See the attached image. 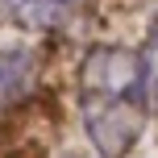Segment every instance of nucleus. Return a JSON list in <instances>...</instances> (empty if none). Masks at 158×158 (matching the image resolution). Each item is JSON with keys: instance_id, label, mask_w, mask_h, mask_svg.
<instances>
[{"instance_id": "1", "label": "nucleus", "mask_w": 158, "mask_h": 158, "mask_svg": "<svg viewBox=\"0 0 158 158\" xmlns=\"http://www.w3.org/2000/svg\"><path fill=\"white\" fill-rule=\"evenodd\" d=\"M146 87L137 50L92 46L79 63V121L100 158H125L146 133Z\"/></svg>"}, {"instance_id": "2", "label": "nucleus", "mask_w": 158, "mask_h": 158, "mask_svg": "<svg viewBox=\"0 0 158 158\" xmlns=\"http://www.w3.org/2000/svg\"><path fill=\"white\" fill-rule=\"evenodd\" d=\"M87 0H0V13L33 33H58L83 13Z\"/></svg>"}, {"instance_id": "3", "label": "nucleus", "mask_w": 158, "mask_h": 158, "mask_svg": "<svg viewBox=\"0 0 158 158\" xmlns=\"http://www.w3.org/2000/svg\"><path fill=\"white\" fill-rule=\"evenodd\" d=\"M38 79V58L29 46H0V112L25 100Z\"/></svg>"}, {"instance_id": "4", "label": "nucleus", "mask_w": 158, "mask_h": 158, "mask_svg": "<svg viewBox=\"0 0 158 158\" xmlns=\"http://www.w3.org/2000/svg\"><path fill=\"white\" fill-rule=\"evenodd\" d=\"M137 67H142V87H146V104L158 112V17L146 33V46L137 50Z\"/></svg>"}]
</instances>
